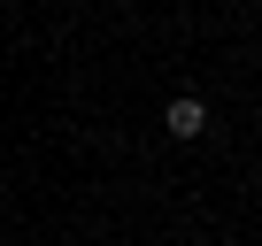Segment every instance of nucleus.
Masks as SVG:
<instances>
[{
  "label": "nucleus",
  "mask_w": 262,
  "mask_h": 246,
  "mask_svg": "<svg viewBox=\"0 0 262 246\" xmlns=\"http://www.w3.org/2000/svg\"><path fill=\"white\" fill-rule=\"evenodd\" d=\"M162 131H170V139H201V131H208V108H201V100H170V108H162Z\"/></svg>",
  "instance_id": "1"
}]
</instances>
